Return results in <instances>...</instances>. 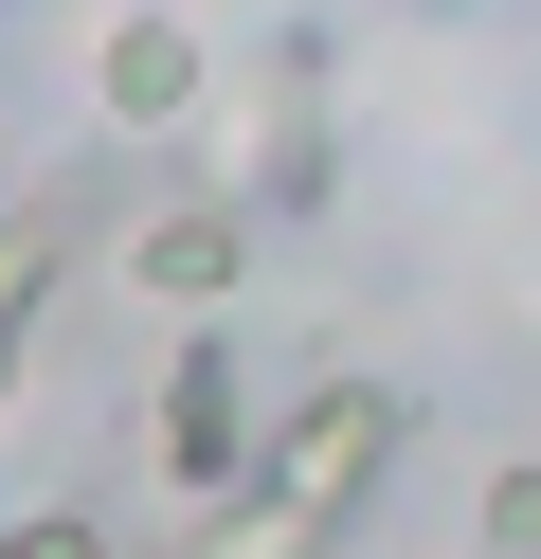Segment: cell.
<instances>
[{
    "label": "cell",
    "instance_id": "cell-1",
    "mask_svg": "<svg viewBox=\"0 0 541 559\" xmlns=\"http://www.w3.org/2000/svg\"><path fill=\"white\" fill-rule=\"evenodd\" d=\"M397 433H415V415H397V379H307V397L271 415V451H252V487H289V506L343 542V523H361V487L397 469Z\"/></svg>",
    "mask_w": 541,
    "mask_h": 559
},
{
    "label": "cell",
    "instance_id": "cell-2",
    "mask_svg": "<svg viewBox=\"0 0 541 559\" xmlns=\"http://www.w3.org/2000/svg\"><path fill=\"white\" fill-rule=\"evenodd\" d=\"M252 451H271V433H252V397H235V343H180V361H163V487H180V506H235Z\"/></svg>",
    "mask_w": 541,
    "mask_h": 559
},
{
    "label": "cell",
    "instance_id": "cell-3",
    "mask_svg": "<svg viewBox=\"0 0 541 559\" xmlns=\"http://www.w3.org/2000/svg\"><path fill=\"white\" fill-rule=\"evenodd\" d=\"M199 73H216V37H199V19H163V0L91 37V109H108V127H180V109H199Z\"/></svg>",
    "mask_w": 541,
    "mask_h": 559
},
{
    "label": "cell",
    "instance_id": "cell-4",
    "mask_svg": "<svg viewBox=\"0 0 541 559\" xmlns=\"http://www.w3.org/2000/svg\"><path fill=\"white\" fill-rule=\"evenodd\" d=\"M144 307H180V325H216V307H235L252 289V217H235V199H180V217H144Z\"/></svg>",
    "mask_w": 541,
    "mask_h": 559
},
{
    "label": "cell",
    "instance_id": "cell-5",
    "mask_svg": "<svg viewBox=\"0 0 541 559\" xmlns=\"http://www.w3.org/2000/svg\"><path fill=\"white\" fill-rule=\"evenodd\" d=\"M180 559H325V523L289 506V487H235V506H216V523H199Z\"/></svg>",
    "mask_w": 541,
    "mask_h": 559
},
{
    "label": "cell",
    "instance_id": "cell-6",
    "mask_svg": "<svg viewBox=\"0 0 541 559\" xmlns=\"http://www.w3.org/2000/svg\"><path fill=\"white\" fill-rule=\"evenodd\" d=\"M307 199H325V127H307V109H271V145H252L235 217H307Z\"/></svg>",
    "mask_w": 541,
    "mask_h": 559
},
{
    "label": "cell",
    "instance_id": "cell-7",
    "mask_svg": "<svg viewBox=\"0 0 541 559\" xmlns=\"http://www.w3.org/2000/svg\"><path fill=\"white\" fill-rule=\"evenodd\" d=\"M487 559H541V451H505V469H487Z\"/></svg>",
    "mask_w": 541,
    "mask_h": 559
},
{
    "label": "cell",
    "instance_id": "cell-8",
    "mask_svg": "<svg viewBox=\"0 0 541 559\" xmlns=\"http://www.w3.org/2000/svg\"><path fill=\"white\" fill-rule=\"evenodd\" d=\"M0 559H108V523L91 506H36V523H0Z\"/></svg>",
    "mask_w": 541,
    "mask_h": 559
},
{
    "label": "cell",
    "instance_id": "cell-9",
    "mask_svg": "<svg viewBox=\"0 0 541 559\" xmlns=\"http://www.w3.org/2000/svg\"><path fill=\"white\" fill-rule=\"evenodd\" d=\"M0 397H19V343H0Z\"/></svg>",
    "mask_w": 541,
    "mask_h": 559
}]
</instances>
